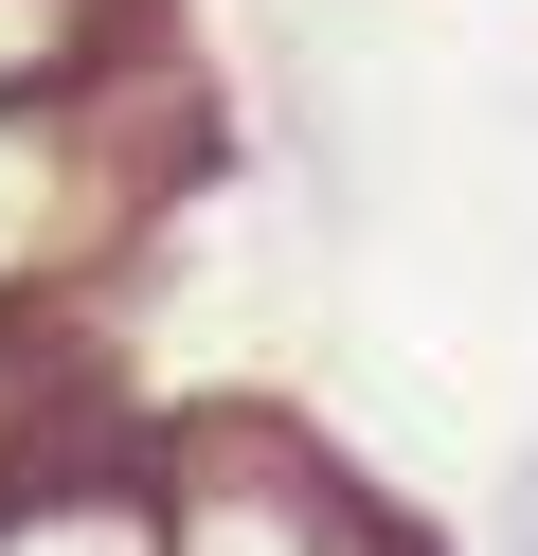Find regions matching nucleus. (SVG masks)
Returning <instances> with one entry per match:
<instances>
[{
  "instance_id": "nucleus-1",
  "label": "nucleus",
  "mask_w": 538,
  "mask_h": 556,
  "mask_svg": "<svg viewBox=\"0 0 538 556\" xmlns=\"http://www.w3.org/2000/svg\"><path fill=\"white\" fill-rule=\"evenodd\" d=\"M502 556H538V448H521V539H502Z\"/></svg>"
}]
</instances>
